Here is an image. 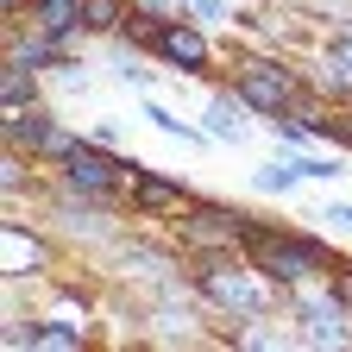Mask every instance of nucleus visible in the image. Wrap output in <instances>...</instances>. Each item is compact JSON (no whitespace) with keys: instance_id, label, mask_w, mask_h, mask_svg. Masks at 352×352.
I'll return each instance as SVG.
<instances>
[{"instance_id":"6","label":"nucleus","mask_w":352,"mask_h":352,"mask_svg":"<svg viewBox=\"0 0 352 352\" xmlns=\"http://www.w3.org/2000/svg\"><path fill=\"white\" fill-rule=\"evenodd\" d=\"M7 120H13V126H7L13 151H32V157H57V164L76 151V132H63V126H57L51 113H44V107H32V113L19 107V113H7Z\"/></svg>"},{"instance_id":"16","label":"nucleus","mask_w":352,"mask_h":352,"mask_svg":"<svg viewBox=\"0 0 352 352\" xmlns=\"http://www.w3.org/2000/svg\"><path fill=\"white\" fill-rule=\"evenodd\" d=\"M13 63L38 69V63H57V51H51V38H32V44H13Z\"/></svg>"},{"instance_id":"18","label":"nucleus","mask_w":352,"mask_h":352,"mask_svg":"<svg viewBox=\"0 0 352 352\" xmlns=\"http://www.w3.org/2000/svg\"><path fill=\"white\" fill-rule=\"evenodd\" d=\"M333 296L352 308V264H333Z\"/></svg>"},{"instance_id":"11","label":"nucleus","mask_w":352,"mask_h":352,"mask_svg":"<svg viewBox=\"0 0 352 352\" xmlns=\"http://www.w3.org/2000/svg\"><path fill=\"white\" fill-rule=\"evenodd\" d=\"M88 32H126V0H82Z\"/></svg>"},{"instance_id":"1","label":"nucleus","mask_w":352,"mask_h":352,"mask_svg":"<svg viewBox=\"0 0 352 352\" xmlns=\"http://www.w3.org/2000/svg\"><path fill=\"white\" fill-rule=\"evenodd\" d=\"M252 258H258V271L264 277H321V271H333V252L321 245V239H308V233H271V227H264V220H252V233L239 239Z\"/></svg>"},{"instance_id":"17","label":"nucleus","mask_w":352,"mask_h":352,"mask_svg":"<svg viewBox=\"0 0 352 352\" xmlns=\"http://www.w3.org/2000/svg\"><path fill=\"white\" fill-rule=\"evenodd\" d=\"M289 183H296V164H289V157H283V164H264V170H258V189H289Z\"/></svg>"},{"instance_id":"19","label":"nucleus","mask_w":352,"mask_h":352,"mask_svg":"<svg viewBox=\"0 0 352 352\" xmlns=\"http://www.w3.org/2000/svg\"><path fill=\"white\" fill-rule=\"evenodd\" d=\"M327 227H346L352 233V201H327Z\"/></svg>"},{"instance_id":"14","label":"nucleus","mask_w":352,"mask_h":352,"mask_svg":"<svg viewBox=\"0 0 352 352\" xmlns=\"http://www.w3.org/2000/svg\"><path fill=\"white\" fill-rule=\"evenodd\" d=\"M19 264H44V245H38V239L25 245V233L7 227V271H19Z\"/></svg>"},{"instance_id":"4","label":"nucleus","mask_w":352,"mask_h":352,"mask_svg":"<svg viewBox=\"0 0 352 352\" xmlns=\"http://www.w3.org/2000/svg\"><path fill=\"white\" fill-rule=\"evenodd\" d=\"M239 101L264 107V113H296L302 107V82L283 69V63H239Z\"/></svg>"},{"instance_id":"2","label":"nucleus","mask_w":352,"mask_h":352,"mask_svg":"<svg viewBox=\"0 0 352 352\" xmlns=\"http://www.w3.org/2000/svg\"><path fill=\"white\" fill-rule=\"evenodd\" d=\"M126 32L132 38H145L157 57H170V63H183V69H208V38L189 25V19H157V13H132L126 19Z\"/></svg>"},{"instance_id":"8","label":"nucleus","mask_w":352,"mask_h":352,"mask_svg":"<svg viewBox=\"0 0 352 352\" xmlns=\"http://www.w3.org/2000/svg\"><path fill=\"white\" fill-rule=\"evenodd\" d=\"M132 208L139 214H189V189L183 183H164V176H145V170H132Z\"/></svg>"},{"instance_id":"12","label":"nucleus","mask_w":352,"mask_h":352,"mask_svg":"<svg viewBox=\"0 0 352 352\" xmlns=\"http://www.w3.org/2000/svg\"><path fill=\"white\" fill-rule=\"evenodd\" d=\"M32 346H51V352H82V327L44 321V327H32Z\"/></svg>"},{"instance_id":"15","label":"nucleus","mask_w":352,"mask_h":352,"mask_svg":"<svg viewBox=\"0 0 352 352\" xmlns=\"http://www.w3.org/2000/svg\"><path fill=\"white\" fill-rule=\"evenodd\" d=\"M0 88H7V113H19V107H25V95H32L25 63H7V82H0Z\"/></svg>"},{"instance_id":"9","label":"nucleus","mask_w":352,"mask_h":352,"mask_svg":"<svg viewBox=\"0 0 352 352\" xmlns=\"http://www.w3.org/2000/svg\"><path fill=\"white\" fill-rule=\"evenodd\" d=\"M296 315H302V340H308V346H346V340H352V333H346V315H340V308H327V302H302Z\"/></svg>"},{"instance_id":"5","label":"nucleus","mask_w":352,"mask_h":352,"mask_svg":"<svg viewBox=\"0 0 352 352\" xmlns=\"http://www.w3.org/2000/svg\"><path fill=\"white\" fill-rule=\"evenodd\" d=\"M120 176H132L120 157H107L101 145H82L76 139V151L63 157V183H69V195H88V201H107L113 189H120Z\"/></svg>"},{"instance_id":"10","label":"nucleus","mask_w":352,"mask_h":352,"mask_svg":"<svg viewBox=\"0 0 352 352\" xmlns=\"http://www.w3.org/2000/svg\"><path fill=\"white\" fill-rule=\"evenodd\" d=\"M82 25V0H38V32L44 38H69Z\"/></svg>"},{"instance_id":"13","label":"nucleus","mask_w":352,"mask_h":352,"mask_svg":"<svg viewBox=\"0 0 352 352\" xmlns=\"http://www.w3.org/2000/svg\"><path fill=\"white\" fill-rule=\"evenodd\" d=\"M208 126H214V139H233V145L245 139V126H239V107H233V101H214V107H208Z\"/></svg>"},{"instance_id":"3","label":"nucleus","mask_w":352,"mask_h":352,"mask_svg":"<svg viewBox=\"0 0 352 352\" xmlns=\"http://www.w3.org/2000/svg\"><path fill=\"white\" fill-rule=\"evenodd\" d=\"M201 289L220 308H239V315H264L271 308V283H258L252 271H239L227 258H201Z\"/></svg>"},{"instance_id":"7","label":"nucleus","mask_w":352,"mask_h":352,"mask_svg":"<svg viewBox=\"0 0 352 352\" xmlns=\"http://www.w3.org/2000/svg\"><path fill=\"white\" fill-rule=\"evenodd\" d=\"M245 233H252V214H239V208H208V201L189 208V239L233 245V239H245Z\"/></svg>"},{"instance_id":"20","label":"nucleus","mask_w":352,"mask_h":352,"mask_svg":"<svg viewBox=\"0 0 352 352\" xmlns=\"http://www.w3.org/2000/svg\"><path fill=\"white\" fill-rule=\"evenodd\" d=\"M327 63H340V69H352V32H346V38H333V51H327Z\"/></svg>"}]
</instances>
